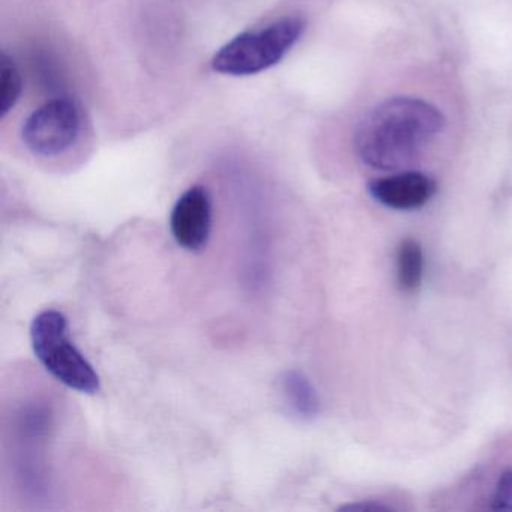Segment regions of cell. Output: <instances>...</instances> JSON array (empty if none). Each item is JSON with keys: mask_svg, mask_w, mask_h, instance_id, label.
Here are the masks:
<instances>
[{"mask_svg": "<svg viewBox=\"0 0 512 512\" xmlns=\"http://www.w3.org/2000/svg\"><path fill=\"white\" fill-rule=\"evenodd\" d=\"M445 118L427 101L398 97L374 107L359 124L355 149L365 166L394 172L410 166L442 133Z\"/></svg>", "mask_w": 512, "mask_h": 512, "instance_id": "obj_1", "label": "cell"}, {"mask_svg": "<svg viewBox=\"0 0 512 512\" xmlns=\"http://www.w3.org/2000/svg\"><path fill=\"white\" fill-rule=\"evenodd\" d=\"M31 341L38 361L59 383L82 394L100 391V376L71 341L67 317L61 311L46 310L35 316Z\"/></svg>", "mask_w": 512, "mask_h": 512, "instance_id": "obj_2", "label": "cell"}, {"mask_svg": "<svg viewBox=\"0 0 512 512\" xmlns=\"http://www.w3.org/2000/svg\"><path fill=\"white\" fill-rule=\"evenodd\" d=\"M307 28L299 16L283 17L263 28L244 32L218 50L212 68L226 76H253L277 65Z\"/></svg>", "mask_w": 512, "mask_h": 512, "instance_id": "obj_3", "label": "cell"}, {"mask_svg": "<svg viewBox=\"0 0 512 512\" xmlns=\"http://www.w3.org/2000/svg\"><path fill=\"white\" fill-rule=\"evenodd\" d=\"M79 107L73 101L58 98L35 110L23 125L26 148L41 157H58L73 148L80 134Z\"/></svg>", "mask_w": 512, "mask_h": 512, "instance_id": "obj_4", "label": "cell"}, {"mask_svg": "<svg viewBox=\"0 0 512 512\" xmlns=\"http://www.w3.org/2000/svg\"><path fill=\"white\" fill-rule=\"evenodd\" d=\"M212 230V202L208 190L191 187L173 206L170 232L179 247L197 253L208 245Z\"/></svg>", "mask_w": 512, "mask_h": 512, "instance_id": "obj_5", "label": "cell"}, {"mask_svg": "<svg viewBox=\"0 0 512 512\" xmlns=\"http://www.w3.org/2000/svg\"><path fill=\"white\" fill-rule=\"evenodd\" d=\"M437 185L430 176L418 172H403L376 179L368 185L370 196L380 205L395 211H415L427 205Z\"/></svg>", "mask_w": 512, "mask_h": 512, "instance_id": "obj_6", "label": "cell"}, {"mask_svg": "<svg viewBox=\"0 0 512 512\" xmlns=\"http://www.w3.org/2000/svg\"><path fill=\"white\" fill-rule=\"evenodd\" d=\"M281 391L290 409L301 418H314L319 413V395L313 383L301 371H286L281 377Z\"/></svg>", "mask_w": 512, "mask_h": 512, "instance_id": "obj_7", "label": "cell"}, {"mask_svg": "<svg viewBox=\"0 0 512 512\" xmlns=\"http://www.w3.org/2000/svg\"><path fill=\"white\" fill-rule=\"evenodd\" d=\"M424 277V253L415 239H404L397 251V280L401 290L413 293Z\"/></svg>", "mask_w": 512, "mask_h": 512, "instance_id": "obj_8", "label": "cell"}, {"mask_svg": "<svg viewBox=\"0 0 512 512\" xmlns=\"http://www.w3.org/2000/svg\"><path fill=\"white\" fill-rule=\"evenodd\" d=\"M20 94H22V79H20L19 70L16 64L4 55L0 64V115L2 118L14 109Z\"/></svg>", "mask_w": 512, "mask_h": 512, "instance_id": "obj_9", "label": "cell"}, {"mask_svg": "<svg viewBox=\"0 0 512 512\" xmlns=\"http://www.w3.org/2000/svg\"><path fill=\"white\" fill-rule=\"evenodd\" d=\"M494 511L512 512V470L503 473L493 494Z\"/></svg>", "mask_w": 512, "mask_h": 512, "instance_id": "obj_10", "label": "cell"}, {"mask_svg": "<svg viewBox=\"0 0 512 512\" xmlns=\"http://www.w3.org/2000/svg\"><path fill=\"white\" fill-rule=\"evenodd\" d=\"M341 509H349V511H367V512H379L389 511L388 506L380 505V503H353V505L343 506Z\"/></svg>", "mask_w": 512, "mask_h": 512, "instance_id": "obj_11", "label": "cell"}]
</instances>
